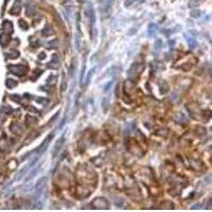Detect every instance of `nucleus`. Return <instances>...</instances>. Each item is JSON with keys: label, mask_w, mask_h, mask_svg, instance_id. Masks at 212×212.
<instances>
[{"label": "nucleus", "mask_w": 212, "mask_h": 212, "mask_svg": "<svg viewBox=\"0 0 212 212\" xmlns=\"http://www.w3.org/2000/svg\"><path fill=\"white\" fill-rule=\"evenodd\" d=\"M91 206L94 209H98V210H107L110 208V204L106 198L104 197H97L92 200L91 203Z\"/></svg>", "instance_id": "obj_1"}, {"label": "nucleus", "mask_w": 212, "mask_h": 212, "mask_svg": "<svg viewBox=\"0 0 212 212\" xmlns=\"http://www.w3.org/2000/svg\"><path fill=\"white\" fill-rule=\"evenodd\" d=\"M38 159H39V155L37 154V155L35 156V158H33L32 160L30 161V163H29L28 166H27V167L23 168V169H21L20 171L18 172L17 175H16V177H15V179H14V180H19V179H21V178L23 177V175H25V173H28L29 170L32 169V168L34 167V166H35L36 163H37V160H38Z\"/></svg>", "instance_id": "obj_2"}, {"label": "nucleus", "mask_w": 212, "mask_h": 212, "mask_svg": "<svg viewBox=\"0 0 212 212\" xmlns=\"http://www.w3.org/2000/svg\"><path fill=\"white\" fill-rule=\"evenodd\" d=\"M85 14L87 16V18L89 19V23H90V34H91V30H92V25L96 23V14H94V7L91 5L90 2H88L86 4L85 8Z\"/></svg>", "instance_id": "obj_3"}, {"label": "nucleus", "mask_w": 212, "mask_h": 212, "mask_svg": "<svg viewBox=\"0 0 212 212\" xmlns=\"http://www.w3.org/2000/svg\"><path fill=\"white\" fill-rule=\"evenodd\" d=\"M9 70H10L11 73L15 74L17 76H23V74L27 72V67L23 64H19V65H11L9 66Z\"/></svg>", "instance_id": "obj_4"}, {"label": "nucleus", "mask_w": 212, "mask_h": 212, "mask_svg": "<svg viewBox=\"0 0 212 212\" xmlns=\"http://www.w3.org/2000/svg\"><path fill=\"white\" fill-rule=\"evenodd\" d=\"M65 139H66V137H65V134H64L63 136L55 142V144H54V147H53V149H52L53 158L57 157V155L60 154V152H61V150L63 149V147H64V144H65V141H66Z\"/></svg>", "instance_id": "obj_5"}, {"label": "nucleus", "mask_w": 212, "mask_h": 212, "mask_svg": "<svg viewBox=\"0 0 212 212\" xmlns=\"http://www.w3.org/2000/svg\"><path fill=\"white\" fill-rule=\"evenodd\" d=\"M48 68L53 69V70L60 68V58H58L57 54H53L51 56V61L48 63Z\"/></svg>", "instance_id": "obj_6"}, {"label": "nucleus", "mask_w": 212, "mask_h": 212, "mask_svg": "<svg viewBox=\"0 0 212 212\" xmlns=\"http://www.w3.org/2000/svg\"><path fill=\"white\" fill-rule=\"evenodd\" d=\"M52 138H53V134H50V135H48V137H47L45 140H44L43 143L39 145V147H38V150H37L38 155H41L44 152L47 150V147H48V145H49V142H50V140Z\"/></svg>", "instance_id": "obj_7"}, {"label": "nucleus", "mask_w": 212, "mask_h": 212, "mask_svg": "<svg viewBox=\"0 0 212 212\" xmlns=\"http://www.w3.org/2000/svg\"><path fill=\"white\" fill-rule=\"evenodd\" d=\"M11 41V37H10V34L8 33H2V34H0V45L2 46V47H7L9 45Z\"/></svg>", "instance_id": "obj_8"}, {"label": "nucleus", "mask_w": 212, "mask_h": 212, "mask_svg": "<svg viewBox=\"0 0 212 212\" xmlns=\"http://www.w3.org/2000/svg\"><path fill=\"white\" fill-rule=\"evenodd\" d=\"M34 169H32L30 172H29V175L27 177H25V182H29V180H31L33 178V177L35 176L36 174L38 173V171H39V169H41V164H37L36 163L35 166H34Z\"/></svg>", "instance_id": "obj_9"}, {"label": "nucleus", "mask_w": 212, "mask_h": 212, "mask_svg": "<svg viewBox=\"0 0 212 212\" xmlns=\"http://www.w3.org/2000/svg\"><path fill=\"white\" fill-rule=\"evenodd\" d=\"M2 28L3 30L5 31V33H8V34H12L13 33V23H11L10 20H4L2 23Z\"/></svg>", "instance_id": "obj_10"}, {"label": "nucleus", "mask_w": 212, "mask_h": 212, "mask_svg": "<svg viewBox=\"0 0 212 212\" xmlns=\"http://www.w3.org/2000/svg\"><path fill=\"white\" fill-rule=\"evenodd\" d=\"M41 34H43L44 37H49V36L54 34V31L52 30V28H51L49 25H46L45 28H44L43 31H41Z\"/></svg>", "instance_id": "obj_11"}, {"label": "nucleus", "mask_w": 212, "mask_h": 212, "mask_svg": "<svg viewBox=\"0 0 212 212\" xmlns=\"http://www.w3.org/2000/svg\"><path fill=\"white\" fill-rule=\"evenodd\" d=\"M11 131H12L14 134H18V135H20L21 133H23V129H21V126L18 123H16V122L12 123V125H11Z\"/></svg>", "instance_id": "obj_12"}, {"label": "nucleus", "mask_w": 212, "mask_h": 212, "mask_svg": "<svg viewBox=\"0 0 212 212\" xmlns=\"http://www.w3.org/2000/svg\"><path fill=\"white\" fill-rule=\"evenodd\" d=\"M186 41H187L188 45H189V47L191 49H194L195 47L197 46L196 44V41H195V38H193L192 36L190 35H186Z\"/></svg>", "instance_id": "obj_13"}, {"label": "nucleus", "mask_w": 212, "mask_h": 212, "mask_svg": "<svg viewBox=\"0 0 212 212\" xmlns=\"http://www.w3.org/2000/svg\"><path fill=\"white\" fill-rule=\"evenodd\" d=\"M20 11H21L20 4H19V2L17 3V1H16V3L14 4V7H13V8L10 10V13L12 14V15H18V14L20 13Z\"/></svg>", "instance_id": "obj_14"}, {"label": "nucleus", "mask_w": 212, "mask_h": 212, "mask_svg": "<svg viewBox=\"0 0 212 212\" xmlns=\"http://www.w3.org/2000/svg\"><path fill=\"white\" fill-rule=\"evenodd\" d=\"M67 89V76H66V73L63 72L62 73V85H61V91L64 92V91Z\"/></svg>", "instance_id": "obj_15"}, {"label": "nucleus", "mask_w": 212, "mask_h": 212, "mask_svg": "<svg viewBox=\"0 0 212 212\" xmlns=\"http://www.w3.org/2000/svg\"><path fill=\"white\" fill-rule=\"evenodd\" d=\"M5 85H7L8 88L12 89V88H14V87H16V86L18 85V83H17V81L13 80V78H8L7 82H5Z\"/></svg>", "instance_id": "obj_16"}, {"label": "nucleus", "mask_w": 212, "mask_h": 212, "mask_svg": "<svg viewBox=\"0 0 212 212\" xmlns=\"http://www.w3.org/2000/svg\"><path fill=\"white\" fill-rule=\"evenodd\" d=\"M57 47H58V41L56 38L47 43V48L48 49H56Z\"/></svg>", "instance_id": "obj_17"}, {"label": "nucleus", "mask_w": 212, "mask_h": 212, "mask_svg": "<svg viewBox=\"0 0 212 212\" xmlns=\"http://www.w3.org/2000/svg\"><path fill=\"white\" fill-rule=\"evenodd\" d=\"M109 104H110V102H109V98L108 97H104L103 100H102V108H103L104 111H107Z\"/></svg>", "instance_id": "obj_18"}, {"label": "nucleus", "mask_w": 212, "mask_h": 212, "mask_svg": "<svg viewBox=\"0 0 212 212\" xmlns=\"http://www.w3.org/2000/svg\"><path fill=\"white\" fill-rule=\"evenodd\" d=\"M157 25H155V23H151V25H149V36L150 37H152L153 35H155V33L157 32Z\"/></svg>", "instance_id": "obj_19"}, {"label": "nucleus", "mask_w": 212, "mask_h": 212, "mask_svg": "<svg viewBox=\"0 0 212 212\" xmlns=\"http://www.w3.org/2000/svg\"><path fill=\"white\" fill-rule=\"evenodd\" d=\"M19 56V52L17 50H12L8 53V57L10 60H14V58H17Z\"/></svg>", "instance_id": "obj_20"}, {"label": "nucleus", "mask_w": 212, "mask_h": 212, "mask_svg": "<svg viewBox=\"0 0 212 212\" xmlns=\"http://www.w3.org/2000/svg\"><path fill=\"white\" fill-rule=\"evenodd\" d=\"M18 25H19V27H20L21 30H23V31H27L29 29V25L25 23L23 19H19V21H18Z\"/></svg>", "instance_id": "obj_21"}, {"label": "nucleus", "mask_w": 212, "mask_h": 212, "mask_svg": "<svg viewBox=\"0 0 212 212\" xmlns=\"http://www.w3.org/2000/svg\"><path fill=\"white\" fill-rule=\"evenodd\" d=\"M35 122H37V119H35L34 117L32 116H27L25 117V123L28 125H31V124H35Z\"/></svg>", "instance_id": "obj_22"}, {"label": "nucleus", "mask_w": 212, "mask_h": 212, "mask_svg": "<svg viewBox=\"0 0 212 212\" xmlns=\"http://www.w3.org/2000/svg\"><path fill=\"white\" fill-rule=\"evenodd\" d=\"M190 16L193 18H198L202 16V12L200 10H192L191 13H190Z\"/></svg>", "instance_id": "obj_23"}, {"label": "nucleus", "mask_w": 212, "mask_h": 212, "mask_svg": "<svg viewBox=\"0 0 212 212\" xmlns=\"http://www.w3.org/2000/svg\"><path fill=\"white\" fill-rule=\"evenodd\" d=\"M94 72V69H90L88 72V74H87V78H86V83L85 85L87 86L89 84V82H90V78H91V76H92V73Z\"/></svg>", "instance_id": "obj_24"}, {"label": "nucleus", "mask_w": 212, "mask_h": 212, "mask_svg": "<svg viewBox=\"0 0 212 212\" xmlns=\"http://www.w3.org/2000/svg\"><path fill=\"white\" fill-rule=\"evenodd\" d=\"M11 100L16 102V103H20L21 98H20V96H17V94H12V96H11Z\"/></svg>", "instance_id": "obj_25"}, {"label": "nucleus", "mask_w": 212, "mask_h": 212, "mask_svg": "<svg viewBox=\"0 0 212 212\" xmlns=\"http://www.w3.org/2000/svg\"><path fill=\"white\" fill-rule=\"evenodd\" d=\"M135 1H136V0H125V1H124V5H125V8H129L131 4H134Z\"/></svg>", "instance_id": "obj_26"}, {"label": "nucleus", "mask_w": 212, "mask_h": 212, "mask_svg": "<svg viewBox=\"0 0 212 212\" xmlns=\"http://www.w3.org/2000/svg\"><path fill=\"white\" fill-rule=\"evenodd\" d=\"M0 110H1V111H5L7 114H11V113L13 111V109L11 108V107H9V106H4V107H2V108L0 109Z\"/></svg>", "instance_id": "obj_27"}, {"label": "nucleus", "mask_w": 212, "mask_h": 212, "mask_svg": "<svg viewBox=\"0 0 212 212\" xmlns=\"http://www.w3.org/2000/svg\"><path fill=\"white\" fill-rule=\"evenodd\" d=\"M41 72H43L41 70H37V71H36L35 76H33L32 78H31V80H32V81H36V80L38 78V76H39L41 74Z\"/></svg>", "instance_id": "obj_28"}, {"label": "nucleus", "mask_w": 212, "mask_h": 212, "mask_svg": "<svg viewBox=\"0 0 212 212\" xmlns=\"http://www.w3.org/2000/svg\"><path fill=\"white\" fill-rule=\"evenodd\" d=\"M36 101L38 102V103H41V104H43V105H46V104H48V100H47V99H39V98H37L36 99Z\"/></svg>", "instance_id": "obj_29"}, {"label": "nucleus", "mask_w": 212, "mask_h": 212, "mask_svg": "<svg viewBox=\"0 0 212 212\" xmlns=\"http://www.w3.org/2000/svg\"><path fill=\"white\" fill-rule=\"evenodd\" d=\"M162 46V41H160V39H157L156 41V44H155V50H158V49H160V47Z\"/></svg>", "instance_id": "obj_30"}, {"label": "nucleus", "mask_w": 212, "mask_h": 212, "mask_svg": "<svg viewBox=\"0 0 212 212\" xmlns=\"http://www.w3.org/2000/svg\"><path fill=\"white\" fill-rule=\"evenodd\" d=\"M25 13H27V15L28 16H31L34 13V9H31L30 5H28V9H27V11H25Z\"/></svg>", "instance_id": "obj_31"}, {"label": "nucleus", "mask_w": 212, "mask_h": 212, "mask_svg": "<svg viewBox=\"0 0 212 212\" xmlns=\"http://www.w3.org/2000/svg\"><path fill=\"white\" fill-rule=\"evenodd\" d=\"M111 85H113V82H109V83L107 84V85H106L105 87H104V91H105V92H106V91H108L109 88L111 87Z\"/></svg>", "instance_id": "obj_32"}, {"label": "nucleus", "mask_w": 212, "mask_h": 212, "mask_svg": "<svg viewBox=\"0 0 212 212\" xmlns=\"http://www.w3.org/2000/svg\"><path fill=\"white\" fill-rule=\"evenodd\" d=\"M200 207H203V205H200V204H196V205H193L191 207V209H200Z\"/></svg>", "instance_id": "obj_33"}, {"label": "nucleus", "mask_w": 212, "mask_h": 212, "mask_svg": "<svg viewBox=\"0 0 212 212\" xmlns=\"http://www.w3.org/2000/svg\"><path fill=\"white\" fill-rule=\"evenodd\" d=\"M5 179V176L3 174H0V184H3V182H4Z\"/></svg>", "instance_id": "obj_34"}, {"label": "nucleus", "mask_w": 212, "mask_h": 212, "mask_svg": "<svg viewBox=\"0 0 212 212\" xmlns=\"http://www.w3.org/2000/svg\"><path fill=\"white\" fill-rule=\"evenodd\" d=\"M38 57L41 58V60H44V58H46V54L44 52H41V53H39V56Z\"/></svg>", "instance_id": "obj_35"}, {"label": "nucleus", "mask_w": 212, "mask_h": 212, "mask_svg": "<svg viewBox=\"0 0 212 212\" xmlns=\"http://www.w3.org/2000/svg\"><path fill=\"white\" fill-rule=\"evenodd\" d=\"M78 2H80V3H82V2H83V0H78Z\"/></svg>", "instance_id": "obj_36"}]
</instances>
